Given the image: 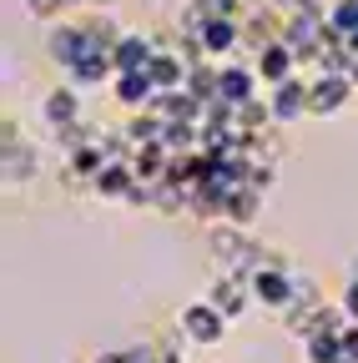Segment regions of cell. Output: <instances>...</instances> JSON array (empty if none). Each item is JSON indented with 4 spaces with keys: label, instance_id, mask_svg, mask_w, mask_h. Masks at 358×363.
I'll use <instances>...</instances> for the list:
<instances>
[{
    "label": "cell",
    "instance_id": "6da1fadb",
    "mask_svg": "<svg viewBox=\"0 0 358 363\" xmlns=\"http://www.w3.org/2000/svg\"><path fill=\"white\" fill-rule=\"evenodd\" d=\"M348 86H353L348 71H323L318 81L308 86V111H338L343 96H348Z\"/></svg>",
    "mask_w": 358,
    "mask_h": 363
},
{
    "label": "cell",
    "instance_id": "7a4b0ae2",
    "mask_svg": "<svg viewBox=\"0 0 358 363\" xmlns=\"http://www.w3.org/2000/svg\"><path fill=\"white\" fill-rule=\"evenodd\" d=\"M252 293H257V303H267V308H288L293 283H288V272H283L278 262H262V267L252 272Z\"/></svg>",
    "mask_w": 358,
    "mask_h": 363
},
{
    "label": "cell",
    "instance_id": "3957f363",
    "mask_svg": "<svg viewBox=\"0 0 358 363\" xmlns=\"http://www.w3.org/2000/svg\"><path fill=\"white\" fill-rule=\"evenodd\" d=\"M252 298H257V293H252V278H242L237 267H233L228 278H222V283L212 288V303H217L222 313H228V318H237V313H242V308H247Z\"/></svg>",
    "mask_w": 358,
    "mask_h": 363
},
{
    "label": "cell",
    "instance_id": "277c9868",
    "mask_svg": "<svg viewBox=\"0 0 358 363\" xmlns=\"http://www.w3.org/2000/svg\"><path fill=\"white\" fill-rule=\"evenodd\" d=\"M222 313L217 303H197V308H187L182 313V328H187V338L192 343H217V333H222Z\"/></svg>",
    "mask_w": 358,
    "mask_h": 363
},
{
    "label": "cell",
    "instance_id": "5b68a950",
    "mask_svg": "<svg viewBox=\"0 0 358 363\" xmlns=\"http://www.w3.org/2000/svg\"><path fill=\"white\" fill-rule=\"evenodd\" d=\"M293 61H298V51H293V45H288L283 35H278L273 45H262V56H257V76L278 86V81H288V76H298V71H293Z\"/></svg>",
    "mask_w": 358,
    "mask_h": 363
},
{
    "label": "cell",
    "instance_id": "8992f818",
    "mask_svg": "<svg viewBox=\"0 0 358 363\" xmlns=\"http://www.w3.org/2000/svg\"><path fill=\"white\" fill-rule=\"evenodd\" d=\"M298 111H308V86H303L298 76H288V81L273 86V116H278V121H293Z\"/></svg>",
    "mask_w": 358,
    "mask_h": 363
},
{
    "label": "cell",
    "instance_id": "52a82bcc",
    "mask_svg": "<svg viewBox=\"0 0 358 363\" xmlns=\"http://www.w3.org/2000/svg\"><path fill=\"white\" fill-rule=\"evenodd\" d=\"M328 30H333V35H343V40H348V35H358V0H338V6L328 11Z\"/></svg>",
    "mask_w": 358,
    "mask_h": 363
},
{
    "label": "cell",
    "instance_id": "ba28073f",
    "mask_svg": "<svg viewBox=\"0 0 358 363\" xmlns=\"http://www.w3.org/2000/svg\"><path fill=\"white\" fill-rule=\"evenodd\" d=\"M76 116V96H71V91H56V96H51V121H71Z\"/></svg>",
    "mask_w": 358,
    "mask_h": 363
},
{
    "label": "cell",
    "instance_id": "9c48e42d",
    "mask_svg": "<svg viewBox=\"0 0 358 363\" xmlns=\"http://www.w3.org/2000/svg\"><path fill=\"white\" fill-rule=\"evenodd\" d=\"M343 313H348V318H358V283L348 288V298H343Z\"/></svg>",
    "mask_w": 358,
    "mask_h": 363
}]
</instances>
